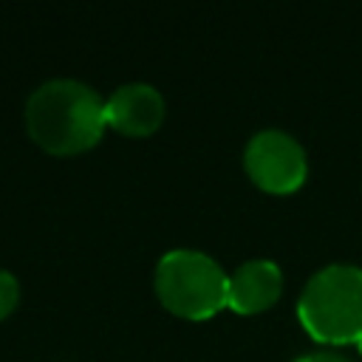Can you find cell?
Listing matches in <instances>:
<instances>
[{"instance_id":"cell-1","label":"cell","mask_w":362,"mask_h":362,"mask_svg":"<svg viewBox=\"0 0 362 362\" xmlns=\"http://www.w3.org/2000/svg\"><path fill=\"white\" fill-rule=\"evenodd\" d=\"M25 124L31 139L57 156H71L93 147L107 113L102 96L79 79H48L25 102Z\"/></svg>"},{"instance_id":"cell-2","label":"cell","mask_w":362,"mask_h":362,"mask_svg":"<svg viewBox=\"0 0 362 362\" xmlns=\"http://www.w3.org/2000/svg\"><path fill=\"white\" fill-rule=\"evenodd\" d=\"M297 317L317 342H356L362 334V266L328 263L317 269L300 294Z\"/></svg>"},{"instance_id":"cell-3","label":"cell","mask_w":362,"mask_h":362,"mask_svg":"<svg viewBox=\"0 0 362 362\" xmlns=\"http://www.w3.org/2000/svg\"><path fill=\"white\" fill-rule=\"evenodd\" d=\"M156 294L178 317L206 320L229 305V274L198 249H173L156 266Z\"/></svg>"},{"instance_id":"cell-4","label":"cell","mask_w":362,"mask_h":362,"mask_svg":"<svg viewBox=\"0 0 362 362\" xmlns=\"http://www.w3.org/2000/svg\"><path fill=\"white\" fill-rule=\"evenodd\" d=\"M243 164L249 178L266 189V192H291L305 181L308 173V158L303 144L277 127L257 130L246 150H243Z\"/></svg>"},{"instance_id":"cell-5","label":"cell","mask_w":362,"mask_h":362,"mask_svg":"<svg viewBox=\"0 0 362 362\" xmlns=\"http://www.w3.org/2000/svg\"><path fill=\"white\" fill-rule=\"evenodd\" d=\"M107 124L124 136H150L164 119V96L150 82L119 85L105 102Z\"/></svg>"},{"instance_id":"cell-6","label":"cell","mask_w":362,"mask_h":362,"mask_svg":"<svg viewBox=\"0 0 362 362\" xmlns=\"http://www.w3.org/2000/svg\"><path fill=\"white\" fill-rule=\"evenodd\" d=\"M283 291V272L266 257L246 260L229 274V308L238 314H255L269 308Z\"/></svg>"},{"instance_id":"cell-7","label":"cell","mask_w":362,"mask_h":362,"mask_svg":"<svg viewBox=\"0 0 362 362\" xmlns=\"http://www.w3.org/2000/svg\"><path fill=\"white\" fill-rule=\"evenodd\" d=\"M17 300H20V283H17V277L11 272L0 269V320L17 305Z\"/></svg>"},{"instance_id":"cell-8","label":"cell","mask_w":362,"mask_h":362,"mask_svg":"<svg viewBox=\"0 0 362 362\" xmlns=\"http://www.w3.org/2000/svg\"><path fill=\"white\" fill-rule=\"evenodd\" d=\"M294 362H351V359L342 354H334V351H311V354L297 356Z\"/></svg>"},{"instance_id":"cell-9","label":"cell","mask_w":362,"mask_h":362,"mask_svg":"<svg viewBox=\"0 0 362 362\" xmlns=\"http://www.w3.org/2000/svg\"><path fill=\"white\" fill-rule=\"evenodd\" d=\"M356 345H359V351H362V334H359V337H356Z\"/></svg>"}]
</instances>
